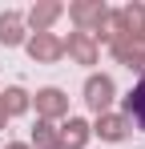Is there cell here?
<instances>
[{
    "label": "cell",
    "mask_w": 145,
    "mask_h": 149,
    "mask_svg": "<svg viewBox=\"0 0 145 149\" xmlns=\"http://www.w3.org/2000/svg\"><path fill=\"white\" fill-rule=\"evenodd\" d=\"M32 52H40V56H52V52H56V45H52V40H36V45H32Z\"/></svg>",
    "instance_id": "4"
},
{
    "label": "cell",
    "mask_w": 145,
    "mask_h": 149,
    "mask_svg": "<svg viewBox=\"0 0 145 149\" xmlns=\"http://www.w3.org/2000/svg\"><path fill=\"white\" fill-rule=\"evenodd\" d=\"M0 40H16V20H0Z\"/></svg>",
    "instance_id": "3"
},
{
    "label": "cell",
    "mask_w": 145,
    "mask_h": 149,
    "mask_svg": "<svg viewBox=\"0 0 145 149\" xmlns=\"http://www.w3.org/2000/svg\"><path fill=\"white\" fill-rule=\"evenodd\" d=\"M109 93H113V85L101 77V81H89V105L93 109H105L109 105Z\"/></svg>",
    "instance_id": "2"
},
{
    "label": "cell",
    "mask_w": 145,
    "mask_h": 149,
    "mask_svg": "<svg viewBox=\"0 0 145 149\" xmlns=\"http://www.w3.org/2000/svg\"><path fill=\"white\" fill-rule=\"evenodd\" d=\"M125 113H129V121L137 125V129H145V81L133 85V93L125 97Z\"/></svg>",
    "instance_id": "1"
}]
</instances>
